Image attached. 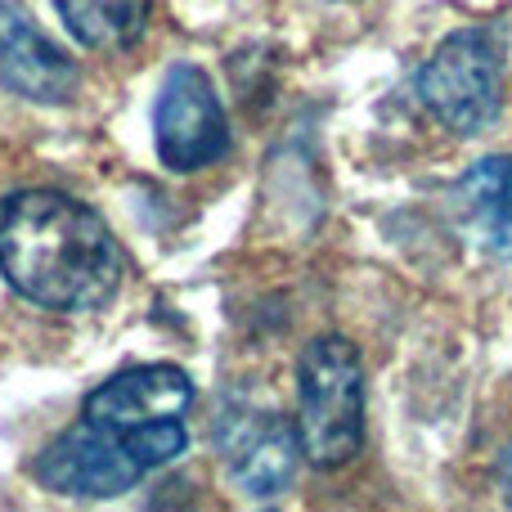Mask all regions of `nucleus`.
Masks as SVG:
<instances>
[{
  "label": "nucleus",
  "mask_w": 512,
  "mask_h": 512,
  "mask_svg": "<svg viewBox=\"0 0 512 512\" xmlns=\"http://www.w3.org/2000/svg\"><path fill=\"white\" fill-rule=\"evenodd\" d=\"M0 274L18 297L81 315L117 297L126 252L86 203L59 189L0 198Z\"/></svg>",
  "instance_id": "f257e3e1"
},
{
  "label": "nucleus",
  "mask_w": 512,
  "mask_h": 512,
  "mask_svg": "<svg viewBox=\"0 0 512 512\" xmlns=\"http://www.w3.org/2000/svg\"><path fill=\"white\" fill-rule=\"evenodd\" d=\"M185 441L189 436L180 418L149 427H108L81 414V423H72L59 441L45 445L32 472L45 490H59V495L113 499L140 477H149L153 468L176 459Z\"/></svg>",
  "instance_id": "f03ea898"
},
{
  "label": "nucleus",
  "mask_w": 512,
  "mask_h": 512,
  "mask_svg": "<svg viewBox=\"0 0 512 512\" xmlns=\"http://www.w3.org/2000/svg\"><path fill=\"white\" fill-rule=\"evenodd\" d=\"M297 441L319 472L351 463L364 445V369L346 337H315L297 364Z\"/></svg>",
  "instance_id": "7ed1b4c3"
},
{
  "label": "nucleus",
  "mask_w": 512,
  "mask_h": 512,
  "mask_svg": "<svg viewBox=\"0 0 512 512\" xmlns=\"http://www.w3.org/2000/svg\"><path fill=\"white\" fill-rule=\"evenodd\" d=\"M499 81H504V63L495 36L468 27L436 45V54L418 72V95L441 126L477 135L499 117Z\"/></svg>",
  "instance_id": "20e7f679"
},
{
  "label": "nucleus",
  "mask_w": 512,
  "mask_h": 512,
  "mask_svg": "<svg viewBox=\"0 0 512 512\" xmlns=\"http://www.w3.org/2000/svg\"><path fill=\"white\" fill-rule=\"evenodd\" d=\"M158 158L171 171H203L216 158L230 153V122L225 108L216 99L207 72H198L194 63H176L162 81L158 95Z\"/></svg>",
  "instance_id": "39448f33"
},
{
  "label": "nucleus",
  "mask_w": 512,
  "mask_h": 512,
  "mask_svg": "<svg viewBox=\"0 0 512 512\" xmlns=\"http://www.w3.org/2000/svg\"><path fill=\"white\" fill-rule=\"evenodd\" d=\"M194 405V382L176 364H135L126 373H113L104 387L86 396L81 414L108 427H149L167 418H185Z\"/></svg>",
  "instance_id": "423d86ee"
},
{
  "label": "nucleus",
  "mask_w": 512,
  "mask_h": 512,
  "mask_svg": "<svg viewBox=\"0 0 512 512\" xmlns=\"http://www.w3.org/2000/svg\"><path fill=\"white\" fill-rule=\"evenodd\" d=\"M0 86L32 104H63L77 90V68L54 50L14 5L0 0Z\"/></svg>",
  "instance_id": "0eeeda50"
},
{
  "label": "nucleus",
  "mask_w": 512,
  "mask_h": 512,
  "mask_svg": "<svg viewBox=\"0 0 512 512\" xmlns=\"http://www.w3.org/2000/svg\"><path fill=\"white\" fill-rule=\"evenodd\" d=\"M234 436L221 432V450L230 459V472L252 499H270L279 495L292 481L301 459V441L297 427L279 414H243L230 418Z\"/></svg>",
  "instance_id": "6e6552de"
},
{
  "label": "nucleus",
  "mask_w": 512,
  "mask_h": 512,
  "mask_svg": "<svg viewBox=\"0 0 512 512\" xmlns=\"http://www.w3.org/2000/svg\"><path fill=\"white\" fill-rule=\"evenodd\" d=\"M459 194L486 252L512 261V158H481L463 176Z\"/></svg>",
  "instance_id": "1a4fd4ad"
},
{
  "label": "nucleus",
  "mask_w": 512,
  "mask_h": 512,
  "mask_svg": "<svg viewBox=\"0 0 512 512\" xmlns=\"http://www.w3.org/2000/svg\"><path fill=\"white\" fill-rule=\"evenodd\" d=\"M54 9L86 50H126L140 41L153 0H54Z\"/></svg>",
  "instance_id": "9d476101"
},
{
  "label": "nucleus",
  "mask_w": 512,
  "mask_h": 512,
  "mask_svg": "<svg viewBox=\"0 0 512 512\" xmlns=\"http://www.w3.org/2000/svg\"><path fill=\"white\" fill-rule=\"evenodd\" d=\"M499 481H504V495H508V504H512V450L504 454V463H499Z\"/></svg>",
  "instance_id": "9b49d317"
}]
</instances>
